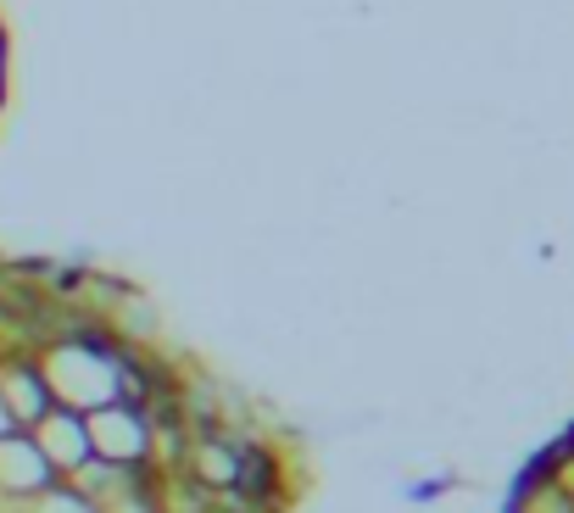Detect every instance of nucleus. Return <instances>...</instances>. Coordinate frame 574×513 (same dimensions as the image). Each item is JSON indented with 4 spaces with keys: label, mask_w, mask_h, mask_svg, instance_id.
<instances>
[{
    "label": "nucleus",
    "mask_w": 574,
    "mask_h": 513,
    "mask_svg": "<svg viewBox=\"0 0 574 513\" xmlns=\"http://www.w3.org/2000/svg\"><path fill=\"white\" fill-rule=\"evenodd\" d=\"M46 368V385L62 407L73 413H96L107 402H118V335L107 324L73 335V341H51L46 352H34Z\"/></svg>",
    "instance_id": "1"
},
{
    "label": "nucleus",
    "mask_w": 574,
    "mask_h": 513,
    "mask_svg": "<svg viewBox=\"0 0 574 513\" xmlns=\"http://www.w3.org/2000/svg\"><path fill=\"white\" fill-rule=\"evenodd\" d=\"M90 430V457L101 463H146L151 468V413L135 402H107L96 413H85Z\"/></svg>",
    "instance_id": "2"
},
{
    "label": "nucleus",
    "mask_w": 574,
    "mask_h": 513,
    "mask_svg": "<svg viewBox=\"0 0 574 513\" xmlns=\"http://www.w3.org/2000/svg\"><path fill=\"white\" fill-rule=\"evenodd\" d=\"M0 402H7V413H12L18 430H34V424L57 407V396H51L46 368H40L34 352H23V346H0Z\"/></svg>",
    "instance_id": "3"
},
{
    "label": "nucleus",
    "mask_w": 574,
    "mask_h": 513,
    "mask_svg": "<svg viewBox=\"0 0 574 513\" xmlns=\"http://www.w3.org/2000/svg\"><path fill=\"white\" fill-rule=\"evenodd\" d=\"M51 485H57V468L46 463V452L34 446L29 430L0 435V502H34Z\"/></svg>",
    "instance_id": "4"
},
{
    "label": "nucleus",
    "mask_w": 574,
    "mask_h": 513,
    "mask_svg": "<svg viewBox=\"0 0 574 513\" xmlns=\"http://www.w3.org/2000/svg\"><path fill=\"white\" fill-rule=\"evenodd\" d=\"M34 446L46 452V463L57 468V480H68V474H79L85 463H90V430H85V413H73V407H51L34 430Z\"/></svg>",
    "instance_id": "5"
},
{
    "label": "nucleus",
    "mask_w": 574,
    "mask_h": 513,
    "mask_svg": "<svg viewBox=\"0 0 574 513\" xmlns=\"http://www.w3.org/2000/svg\"><path fill=\"white\" fill-rule=\"evenodd\" d=\"M468 485V474H457V468H435V474H413V480H402V502L407 507H435V502H446L452 491H463Z\"/></svg>",
    "instance_id": "6"
},
{
    "label": "nucleus",
    "mask_w": 574,
    "mask_h": 513,
    "mask_svg": "<svg viewBox=\"0 0 574 513\" xmlns=\"http://www.w3.org/2000/svg\"><path fill=\"white\" fill-rule=\"evenodd\" d=\"M29 513H101V507H96L90 496H79L68 480H57L46 496H34V502H29Z\"/></svg>",
    "instance_id": "7"
}]
</instances>
